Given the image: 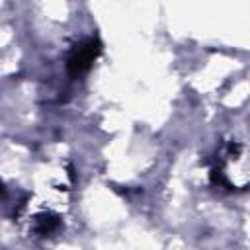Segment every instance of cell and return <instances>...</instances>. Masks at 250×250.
I'll use <instances>...</instances> for the list:
<instances>
[{"label":"cell","mask_w":250,"mask_h":250,"mask_svg":"<svg viewBox=\"0 0 250 250\" xmlns=\"http://www.w3.org/2000/svg\"><path fill=\"white\" fill-rule=\"evenodd\" d=\"M100 53H102V43L98 41V37H90V39L78 43L72 49V53L68 57V62H66L68 74L70 76L86 74L92 68V64H94V61L98 59Z\"/></svg>","instance_id":"1"},{"label":"cell","mask_w":250,"mask_h":250,"mask_svg":"<svg viewBox=\"0 0 250 250\" xmlns=\"http://www.w3.org/2000/svg\"><path fill=\"white\" fill-rule=\"evenodd\" d=\"M59 217L57 215H51V213H43L35 219V232L45 236V234H51L59 229Z\"/></svg>","instance_id":"2"}]
</instances>
